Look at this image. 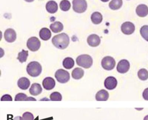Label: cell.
Masks as SVG:
<instances>
[{
    "label": "cell",
    "instance_id": "cell-18",
    "mask_svg": "<svg viewBox=\"0 0 148 120\" xmlns=\"http://www.w3.org/2000/svg\"><path fill=\"white\" fill-rule=\"evenodd\" d=\"M30 85V80L25 77L20 78L18 80V87L23 90H26L29 88Z\"/></svg>",
    "mask_w": 148,
    "mask_h": 120
},
{
    "label": "cell",
    "instance_id": "cell-37",
    "mask_svg": "<svg viewBox=\"0 0 148 120\" xmlns=\"http://www.w3.org/2000/svg\"><path fill=\"white\" fill-rule=\"evenodd\" d=\"M101 1L103 2H107V1H109V0H101Z\"/></svg>",
    "mask_w": 148,
    "mask_h": 120
},
{
    "label": "cell",
    "instance_id": "cell-30",
    "mask_svg": "<svg viewBox=\"0 0 148 120\" xmlns=\"http://www.w3.org/2000/svg\"><path fill=\"white\" fill-rule=\"evenodd\" d=\"M15 101H28V97L23 93H19L16 95L15 97Z\"/></svg>",
    "mask_w": 148,
    "mask_h": 120
},
{
    "label": "cell",
    "instance_id": "cell-12",
    "mask_svg": "<svg viewBox=\"0 0 148 120\" xmlns=\"http://www.w3.org/2000/svg\"><path fill=\"white\" fill-rule=\"evenodd\" d=\"M87 42L88 45L92 47H96L100 44V38L97 34H91L88 37Z\"/></svg>",
    "mask_w": 148,
    "mask_h": 120
},
{
    "label": "cell",
    "instance_id": "cell-1",
    "mask_svg": "<svg viewBox=\"0 0 148 120\" xmlns=\"http://www.w3.org/2000/svg\"><path fill=\"white\" fill-rule=\"evenodd\" d=\"M52 42L54 46L58 48L64 49L68 47L70 39L67 34L62 33L55 36L52 40Z\"/></svg>",
    "mask_w": 148,
    "mask_h": 120
},
{
    "label": "cell",
    "instance_id": "cell-27",
    "mask_svg": "<svg viewBox=\"0 0 148 120\" xmlns=\"http://www.w3.org/2000/svg\"><path fill=\"white\" fill-rule=\"evenodd\" d=\"M71 6L70 3L68 0H63L60 3L61 10L64 11H68L70 9Z\"/></svg>",
    "mask_w": 148,
    "mask_h": 120
},
{
    "label": "cell",
    "instance_id": "cell-19",
    "mask_svg": "<svg viewBox=\"0 0 148 120\" xmlns=\"http://www.w3.org/2000/svg\"><path fill=\"white\" fill-rule=\"evenodd\" d=\"M39 36L42 40L46 41L50 39L51 36V33L49 29L47 28H43L40 31Z\"/></svg>",
    "mask_w": 148,
    "mask_h": 120
},
{
    "label": "cell",
    "instance_id": "cell-15",
    "mask_svg": "<svg viewBox=\"0 0 148 120\" xmlns=\"http://www.w3.org/2000/svg\"><path fill=\"white\" fill-rule=\"evenodd\" d=\"M109 97V94L106 90H100L96 94L95 99L97 101H107Z\"/></svg>",
    "mask_w": 148,
    "mask_h": 120
},
{
    "label": "cell",
    "instance_id": "cell-23",
    "mask_svg": "<svg viewBox=\"0 0 148 120\" xmlns=\"http://www.w3.org/2000/svg\"><path fill=\"white\" fill-rule=\"evenodd\" d=\"M123 4L122 0H112L109 3V7L112 10H119Z\"/></svg>",
    "mask_w": 148,
    "mask_h": 120
},
{
    "label": "cell",
    "instance_id": "cell-6",
    "mask_svg": "<svg viewBox=\"0 0 148 120\" xmlns=\"http://www.w3.org/2000/svg\"><path fill=\"white\" fill-rule=\"evenodd\" d=\"M102 67L107 70H111L116 65L115 60L111 56H107L103 58L101 62Z\"/></svg>",
    "mask_w": 148,
    "mask_h": 120
},
{
    "label": "cell",
    "instance_id": "cell-36",
    "mask_svg": "<svg viewBox=\"0 0 148 120\" xmlns=\"http://www.w3.org/2000/svg\"><path fill=\"white\" fill-rule=\"evenodd\" d=\"M148 120V115H146V116L144 118V120Z\"/></svg>",
    "mask_w": 148,
    "mask_h": 120
},
{
    "label": "cell",
    "instance_id": "cell-28",
    "mask_svg": "<svg viewBox=\"0 0 148 120\" xmlns=\"http://www.w3.org/2000/svg\"><path fill=\"white\" fill-rule=\"evenodd\" d=\"M140 35L148 42V25H143L140 29Z\"/></svg>",
    "mask_w": 148,
    "mask_h": 120
},
{
    "label": "cell",
    "instance_id": "cell-16",
    "mask_svg": "<svg viewBox=\"0 0 148 120\" xmlns=\"http://www.w3.org/2000/svg\"><path fill=\"white\" fill-rule=\"evenodd\" d=\"M42 91V86L40 84L34 83L32 84L29 89V93L33 96H37L40 94Z\"/></svg>",
    "mask_w": 148,
    "mask_h": 120
},
{
    "label": "cell",
    "instance_id": "cell-29",
    "mask_svg": "<svg viewBox=\"0 0 148 120\" xmlns=\"http://www.w3.org/2000/svg\"><path fill=\"white\" fill-rule=\"evenodd\" d=\"M50 99L52 101H61L62 96L60 93L58 91H55L50 94Z\"/></svg>",
    "mask_w": 148,
    "mask_h": 120
},
{
    "label": "cell",
    "instance_id": "cell-26",
    "mask_svg": "<svg viewBox=\"0 0 148 120\" xmlns=\"http://www.w3.org/2000/svg\"><path fill=\"white\" fill-rule=\"evenodd\" d=\"M138 76L140 80L145 81L148 79V71L145 69L140 70L138 72Z\"/></svg>",
    "mask_w": 148,
    "mask_h": 120
},
{
    "label": "cell",
    "instance_id": "cell-17",
    "mask_svg": "<svg viewBox=\"0 0 148 120\" xmlns=\"http://www.w3.org/2000/svg\"><path fill=\"white\" fill-rule=\"evenodd\" d=\"M46 9L48 12L51 14H54L58 11V4L54 1H49L46 5Z\"/></svg>",
    "mask_w": 148,
    "mask_h": 120
},
{
    "label": "cell",
    "instance_id": "cell-34",
    "mask_svg": "<svg viewBox=\"0 0 148 120\" xmlns=\"http://www.w3.org/2000/svg\"><path fill=\"white\" fill-rule=\"evenodd\" d=\"M13 120H23V118L20 116H17L14 118Z\"/></svg>",
    "mask_w": 148,
    "mask_h": 120
},
{
    "label": "cell",
    "instance_id": "cell-20",
    "mask_svg": "<svg viewBox=\"0 0 148 120\" xmlns=\"http://www.w3.org/2000/svg\"><path fill=\"white\" fill-rule=\"evenodd\" d=\"M50 28L53 33H58L63 31L64 26L62 22L57 21L50 25Z\"/></svg>",
    "mask_w": 148,
    "mask_h": 120
},
{
    "label": "cell",
    "instance_id": "cell-2",
    "mask_svg": "<svg viewBox=\"0 0 148 120\" xmlns=\"http://www.w3.org/2000/svg\"><path fill=\"white\" fill-rule=\"evenodd\" d=\"M27 71L30 76L37 77L42 73V67L37 61H32L27 66Z\"/></svg>",
    "mask_w": 148,
    "mask_h": 120
},
{
    "label": "cell",
    "instance_id": "cell-24",
    "mask_svg": "<svg viewBox=\"0 0 148 120\" xmlns=\"http://www.w3.org/2000/svg\"><path fill=\"white\" fill-rule=\"evenodd\" d=\"M74 61L72 58L67 57L64 60L63 65L64 67L67 70H70L74 66Z\"/></svg>",
    "mask_w": 148,
    "mask_h": 120
},
{
    "label": "cell",
    "instance_id": "cell-9",
    "mask_svg": "<svg viewBox=\"0 0 148 120\" xmlns=\"http://www.w3.org/2000/svg\"><path fill=\"white\" fill-rule=\"evenodd\" d=\"M130 68V63L129 61L127 60H121L118 63L117 67V70L118 72L124 74L129 70Z\"/></svg>",
    "mask_w": 148,
    "mask_h": 120
},
{
    "label": "cell",
    "instance_id": "cell-33",
    "mask_svg": "<svg viewBox=\"0 0 148 120\" xmlns=\"http://www.w3.org/2000/svg\"><path fill=\"white\" fill-rule=\"evenodd\" d=\"M143 99L146 100H148V88L145 89L143 93Z\"/></svg>",
    "mask_w": 148,
    "mask_h": 120
},
{
    "label": "cell",
    "instance_id": "cell-25",
    "mask_svg": "<svg viewBox=\"0 0 148 120\" xmlns=\"http://www.w3.org/2000/svg\"><path fill=\"white\" fill-rule=\"evenodd\" d=\"M28 56V51L23 49L21 52H19L17 59L19 60V61L21 63H25L27 61Z\"/></svg>",
    "mask_w": 148,
    "mask_h": 120
},
{
    "label": "cell",
    "instance_id": "cell-21",
    "mask_svg": "<svg viewBox=\"0 0 148 120\" xmlns=\"http://www.w3.org/2000/svg\"><path fill=\"white\" fill-rule=\"evenodd\" d=\"M84 70L79 68H76L74 69L72 73V77L76 80H79L82 78L84 76Z\"/></svg>",
    "mask_w": 148,
    "mask_h": 120
},
{
    "label": "cell",
    "instance_id": "cell-8",
    "mask_svg": "<svg viewBox=\"0 0 148 120\" xmlns=\"http://www.w3.org/2000/svg\"><path fill=\"white\" fill-rule=\"evenodd\" d=\"M121 30L123 33L125 35H131L134 33L135 26L130 22H126L122 25Z\"/></svg>",
    "mask_w": 148,
    "mask_h": 120
},
{
    "label": "cell",
    "instance_id": "cell-3",
    "mask_svg": "<svg viewBox=\"0 0 148 120\" xmlns=\"http://www.w3.org/2000/svg\"><path fill=\"white\" fill-rule=\"evenodd\" d=\"M76 63L79 66L89 69L93 64V59L88 55H82L77 58Z\"/></svg>",
    "mask_w": 148,
    "mask_h": 120
},
{
    "label": "cell",
    "instance_id": "cell-14",
    "mask_svg": "<svg viewBox=\"0 0 148 120\" xmlns=\"http://www.w3.org/2000/svg\"><path fill=\"white\" fill-rule=\"evenodd\" d=\"M137 15L140 17H145L148 14V7L145 4H140L137 7L136 9Z\"/></svg>",
    "mask_w": 148,
    "mask_h": 120
},
{
    "label": "cell",
    "instance_id": "cell-4",
    "mask_svg": "<svg viewBox=\"0 0 148 120\" xmlns=\"http://www.w3.org/2000/svg\"><path fill=\"white\" fill-rule=\"evenodd\" d=\"M73 10L78 13L84 12L88 7L86 0H73Z\"/></svg>",
    "mask_w": 148,
    "mask_h": 120
},
{
    "label": "cell",
    "instance_id": "cell-7",
    "mask_svg": "<svg viewBox=\"0 0 148 120\" xmlns=\"http://www.w3.org/2000/svg\"><path fill=\"white\" fill-rule=\"evenodd\" d=\"M27 45L28 48L31 51H37L40 48V41L36 37H33L28 40Z\"/></svg>",
    "mask_w": 148,
    "mask_h": 120
},
{
    "label": "cell",
    "instance_id": "cell-11",
    "mask_svg": "<svg viewBox=\"0 0 148 120\" xmlns=\"http://www.w3.org/2000/svg\"><path fill=\"white\" fill-rule=\"evenodd\" d=\"M4 39L8 42H13L16 38V34L13 29L9 28L7 29L4 33Z\"/></svg>",
    "mask_w": 148,
    "mask_h": 120
},
{
    "label": "cell",
    "instance_id": "cell-5",
    "mask_svg": "<svg viewBox=\"0 0 148 120\" xmlns=\"http://www.w3.org/2000/svg\"><path fill=\"white\" fill-rule=\"evenodd\" d=\"M55 76L57 81L61 84H65L68 82L70 78L69 73L63 69L58 70L56 72Z\"/></svg>",
    "mask_w": 148,
    "mask_h": 120
},
{
    "label": "cell",
    "instance_id": "cell-35",
    "mask_svg": "<svg viewBox=\"0 0 148 120\" xmlns=\"http://www.w3.org/2000/svg\"><path fill=\"white\" fill-rule=\"evenodd\" d=\"M25 1H27V2H28V3H31V2L34 1V0H25Z\"/></svg>",
    "mask_w": 148,
    "mask_h": 120
},
{
    "label": "cell",
    "instance_id": "cell-13",
    "mask_svg": "<svg viewBox=\"0 0 148 120\" xmlns=\"http://www.w3.org/2000/svg\"><path fill=\"white\" fill-rule=\"evenodd\" d=\"M42 85L44 89L49 91L54 88L56 85V82L53 78L47 77L43 80Z\"/></svg>",
    "mask_w": 148,
    "mask_h": 120
},
{
    "label": "cell",
    "instance_id": "cell-22",
    "mask_svg": "<svg viewBox=\"0 0 148 120\" xmlns=\"http://www.w3.org/2000/svg\"><path fill=\"white\" fill-rule=\"evenodd\" d=\"M91 19L93 24L98 25L100 24L103 21V16L100 13L98 12H95L92 14Z\"/></svg>",
    "mask_w": 148,
    "mask_h": 120
},
{
    "label": "cell",
    "instance_id": "cell-32",
    "mask_svg": "<svg viewBox=\"0 0 148 120\" xmlns=\"http://www.w3.org/2000/svg\"><path fill=\"white\" fill-rule=\"evenodd\" d=\"M1 101H12V98L10 95L5 94L1 97Z\"/></svg>",
    "mask_w": 148,
    "mask_h": 120
},
{
    "label": "cell",
    "instance_id": "cell-10",
    "mask_svg": "<svg viewBox=\"0 0 148 120\" xmlns=\"http://www.w3.org/2000/svg\"><path fill=\"white\" fill-rule=\"evenodd\" d=\"M117 80L113 76H109L104 81V85L105 87L109 90H112L117 87Z\"/></svg>",
    "mask_w": 148,
    "mask_h": 120
},
{
    "label": "cell",
    "instance_id": "cell-31",
    "mask_svg": "<svg viewBox=\"0 0 148 120\" xmlns=\"http://www.w3.org/2000/svg\"><path fill=\"white\" fill-rule=\"evenodd\" d=\"M24 120H34V116L31 112H24L22 116Z\"/></svg>",
    "mask_w": 148,
    "mask_h": 120
}]
</instances>
